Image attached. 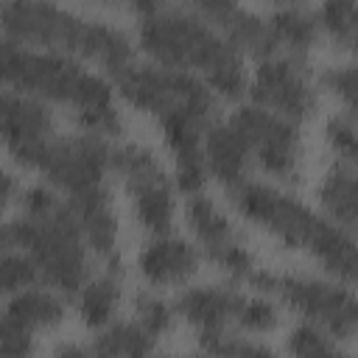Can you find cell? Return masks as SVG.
Listing matches in <instances>:
<instances>
[{
    "mask_svg": "<svg viewBox=\"0 0 358 358\" xmlns=\"http://www.w3.org/2000/svg\"><path fill=\"white\" fill-rule=\"evenodd\" d=\"M0 87L34 95L45 103H70L81 131L101 134L106 140L123 131V117L112 101V81L87 70L76 56L0 36Z\"/></svg>",
    "mask_w": 358,
    "mask_h": 358,
    "instance_id": "6da1fadb",
    "label": "cell"
},
{
    "mask_svg": "<svg viewBox=\"0 0 358 358\" xmlns=\"http://www.w3.org/2000/svg\"><path fill=\"white\" fill-rule=\"evenodd\" d=\"M131 8L137 11V42L151 62L201 76L221 98L246 95L243 53L193 6L134 3Z\"/></svg>",
    "mask_w": 358,
    "mask_h": 358,
    "instance_id": "7a4b0ae2",
    "label": "cell"
},
{
    "mask_svg": "<svg viewBox=\"0 0 358 358\" xmlns=\"http://www.w3.org/2000/svg\"><path fill=\"white\" fill-rule=\"evenodd\" d=\"M8 224L14 246L34 260L48 288L76 294L90 280V249L81 241L78 218L67 196H59L48 185H34L22 193V215Z\"/></svg>",
    "mask_w": 358,
    "mask_h": 358,
    "instance_id": "3957f363",
    "label": "cell"
},
{
    "mask_svg": "<svg viewBox=\"0 0 358 358\" xmlns=\"http://www.w3.org/2000/svg\"><path fill=\"white\" fill-rule=\"evenodd\" d=\"M0 31L3 36H11L34 48L98 59L109 73L129 64L134 53V42L123 28L106 20L81 17L56 3H36V0L3 3Z\"/></svg>",
    "mask_w": 358,
    "mask_h": 358,
    "instance_id": "277c9868",
    "label": "cell"
},
{
    "mask_svg": "<svg viewBox=\"0 0 358 358\" xmlns=\"http://www.w3.org/2000/svg\"><path fill=\"white\" fill-rule=\"evenodd\" d=\"M263 296L280 299L296 310L308 324H316L330 338H352L358 324V305L350 285L299 271H268L257 268L249 277Z\"/></svg>",
    "mask_w": 358,
    "mask_h": 358,
    "instance_id": "5b68a950",
    "label": "cell"
},
{
    "mask_svg": "<svg viewBox=\"0 0 358 358\" xmlns=\"http://www.w3.org/2000/svg\"><path fill=\"white\" fill-rule=\"evenodd\" d=\"M112 87L137 109L162 117L176 106L215 112V92L190 70L165 67L157 62H129L112 73Z\"/></svg>",
    "mask_w": 358,
    "mask_h": 358,
    "instance_id": "8992f818",
    "label": "cell"
},
{
    "mask_svg": "<svg viewBox=\"0 0 358 358\" xmlns=\"http://www.w3.org/2000/svg\"><path fill=\"white\" fill-rule=\"evenodd\" d=\"M109 168L123 179L137 224L154 235H168L176 215L173 201V179L157 159V154L148 145L140 143H120L112 145Z\"/></svg>",
    "mask_w": 358,
    "mask_h": 358,
    "instance_id": "52a82bcc",
    "label": "cell"
},
{
    "mask_svg": "<svg viewBox=\"0 0 358 358\" xmlns=\"http://www.w3.org/2000/svg\"><path fill=\"white\" fill-rule=\"evenodd\" d=\"M227 199L243 218L266 227L271 235H277L285 246L294 249H305L322 221V213H313L296 196L249 176L227 187Z\"/></svg>",
    "mask_w": 358,
    "mask_h": 358,
    "instance_id": "ba28073f",
    "label": "cell"
},
{
    "mask_svg": "<svg viewBox=\"0 0 358 358\" xmlns=\"http://www.w3.org/2000/svg\"><path fill=\"white\" fill-rule=\"evenodd\" d=\"M229 123L243 137L252 159L268 171L274 179L296 182L302 171V134L299 126L260 109L255 103H243L229 115Z\"/></svg>",
    "mask_w": 358,
    "mask_h": 358,
    "instance_id": "9c48e42d",
    "label": "cell"
},
{
    "mask_svg": "<svg viewBox=\"0 0 358 358\" xmlns=\"http://www.w3.org/2000/svg\"><path fill=\"white\" fill-rule=\"evenodd\" d=\"M246 92L255 106L268 109L291 123L305 120L316 109V84L310 78L308 56L274 53L257 59Z\"/></svg>",
    "mask_w": 358,
    "mask_h": 358,
    "instance_id": "30bf717a",
    "label": "cell"
},
{
    "mask_svg": "<svg viewBox=\"0 0 358 358\" xmlns=\"http://www.w3.org/2000/svg\"><path fill=\"white\" fill-rule=\"evenodd\" d=\"M112 143L101 134L78 131L67 137H53L39 159V171L45 179L64 190L67 196H78L84 190L101 187L109 171Z\"/></svg>",
    "mask_w": 358,
    "mask_h": 358,
    "instance_id": "8fae6325",
    "label": "cell"
},
{
    "mask_svg": "<svg viewBox=\"0 0 358 358\" xmlns=\"http://www.w3.org/2000/svg\"><path fill=\"white\" fill-rule=\"evenodd\" d=\"M0 134L20 165L39 168L45 148L56 137L50 106L34 95L0 90Z\"/></svg>",
    "mask_w": 358,
    "mask_h": 358,
    "instance_id": "7c38bea8",
    "label": "cell"
},
{
    "mask_svg": "<svg viewBox=\"0 0 358 358\" xmlns=\"http://www.w3.org/2000/svg\"><path fill=\"white\" fill-rule=\"evenodd\" d=\"M213 28H218L241 53H252L257 59H266V56H274L277 53V45H274V36L268 31V22L263 14L252 11V8H243L238 3H229V0H199V3H190Z\"/></svg>",
    "mask_w": 358,
    "mask_h": 358,
    "instance_id": "4fadbf2b",
    "label": "cell"
},
{
    "mask_svg": "<svg viewBox=\"0 0 358 358\" xmlns=\"http://www.w3.org/2000/svg\"><path fill=\"white\" fill-rule=\"evenodd\" d=\"M243 299H246V294H241L232 282H210V285L185 288L176 296L173 310L185 322H190L199 333L224 330L229 322H235Z\"/></svg>",
    "mask_w": 358,
    "mask_h": 358,
    "instance_id": "5bb4252c",
    "label": "cell"
},
{
    "mask_svg": "<svg viewBox=\"0 0 358 358\" xmlns=\"http://www.w3.org/2000/svg\"><path fill=\"white\" fill-rule=\"evenodd\" d=\"M199 246H193L187 238L179 235H154L140 257L137 268L151 285H182L199 271Z\"/></svg>",
    "mask_w": 358,
    "mask_h": 358,
    "instance_id": "9a60e30c",
    "label": "cell"
},
{
    "mask_svg": "<svg viewBox=\"0 0 358 358\" xmlns=\"http://www.w3.org/2000/svg\"><path fill=\"white\" fill-rule=\"evenodd\" d=\"M67 201L73 204V213L78 218V229H81V241L84 246L98 255V257H112L115 243H117V215L112 207V193L106 185L84 190L78 196H67Z\"/></svg>",
    "mask_w": 358,
    "mask_h": 358,
    "instance_id": "2e32d148",
    "label": "cell"
},
{
    "mask_svg": "<svg viewBox=\"0 0 358 358\" xmlns=\"http://www.w3.org/2000/svg\"><path fill=\"white\" fill-rule=\"evenodd\" d=\"M201 157L207 176L218 179L221 187H232L241 179H246L252 154L243 143V137L235 131L229 120H213L201 137Z\"/></svg>",
    "mask_w": 358,
    "mask_h": 358,
    "instance_id": "e0dca14e",
    "label": "cell"
},
{
    "mask_svg": "<svg viewBox=\"0 0 358 358\" xmlns=\"http://www.w3.org/2000/svg\"><path fill=\"white\" fill-rule=\"evenodd\" d=\"M305 249L324 266V271L330 277H336L338 282L352 288V282L358 277V252H355L352 229H344V227H338L322 215V221L313 229Z\"/></svg>",
    "mask_w": 358,
    "mask_h": 358,
    "instance_id": "ac0fdd59",
    "label": "cell"
},
{
    "mask_svg": "<svg viewBox=\"0 0 358 358\" xmlns=\"http://www.w3.org/2000/svg\"><path fill=\"white\" fill-rule=\"evenodd\" d=\"M120 277L123 263L117 255L106 257V268L101 274H90V280L76 291V308L87 327H106L120 302Z\"/></svg>",
    "mask_w": 358,
    "mask_h": 358,
    "instance_id": "d6986e66",
    "label": "cell"
},
{
    "mask_svg": "<svg viewBox=\"0 0 358 358\" xmlns=\"http://www.w3.org/2000/svg\"><path fill=\"white\" fill-rule=\"evenodd\" d=\"M266 22L274 36L277 53L308 56V48L319 36V14L313 6L305 3H277L268 11Z\"/></svg>",
    "mask_w": 358,
    "mask_h": 358,
    "instance_id": "ffe728a7",
    "label": "cell"
},
{
    "mask_svg": "<svg viewBox=\"0 0 358 358\" xmlns=\"http://www.w3.org/2000/svg\"><path fill=\"white\" fill-rule=\"evenodd\" d=\"M319 204L322 215L344 229L355 232L358 221V185H355V165L352 162H333L319 185Z\"/></svg>",
    "mask_w": 358,
    "mask_h": 358,
    "instance_id": "44dd1931",
    "label": "cell"
},
{
    "mask_svg": "<svg viewBox=\"0 0 358 358\" xmlns=\"http://www.w3.org/2000/svg\"><path fill=\"white\" fill-rule=\"evenodd\" d=\"M157 338L134 319L106 324L90 344V358H151Z\"/></svg>",
    "mask_w": 358,
    "mask_h": 358,
    "instance_id": "7402d4cb",
    "label": "cell"
},
{
    "mask_svg": "<svg viewBox=\"0 0 358 358\" xmlns=\"http://www.w3.org/2000/svg\"><path fill=\"white\" fill-rule=\"evenodd\" d=\"M185 221H187L193 238L201 243L204 255L238 238L232 221H229V218L218 210V204H215L210 196H204V193L187 196V201H185Z\"/></svg>",
    "mask_w": 358,
    "mask_h": 358,
    "instance_id": "603a6c76",
    "label": "cell"
},
{
    "mask_svg": "<svg viewBox=\"0 0 358 358\" xmlns=\"http://www.w3.org/2000/svg\"><path fill=\"white\" fill-rule=\"evenodd\" d=\"M3 310L17 316L31 330H39V327H56L64 319L67 305L59 291H53L48 285H31V288L17 291Z\"/></svg>",
    "mask_w": 358,
    "mask_h": 358,
    "instance_id": "cb8c5ba5",
    "label": "cell"
},
{
    "mask_svg": "<svg viewBox=\"0 0 358 358\" xmlns=\"http://www.w3.org/2000/svg\"><path fill=\"white\" fill-rule=\"evenodd\" d=\"M319 31H324L336 45L352 48L358 36V6L352 0H327L316 8Z\"/></svg>",
    "mask_w": 358,
    "mask_h": 358,
    "instance_id": "d4e9b609",
    "label": "cell"
},
{
    "mask_svg": "<svg viewBox=\"0 0 358 358\" xmlns=\"http://www.w3.org/2000/svg\"><path fill=\"white\" fill-rule=\"evenodd\" d=\"M285 347H288L291 358H350L336 344V338H330L324 330H319L316 324H308V322H299L296 327H291Z\"/></svg>",
    "mask_w": 358,
    "mask_h": 358,
    "instance_id": "484cf974",
    "label": "cell"
},
{
    "mask_svg": "<svg viewBox=\"0 0 358 358\" xmlns=\"http://www.w3.org/2000/svg\"><path fill=\"white\" fill-rule=\"evenodd\" d=\"M324 143L336 154L338 162H352L358 154V129H355V112H333L324 120Z\"/></svg>",
    "mask_w": 358,
    "mask_h": 358,
    "instance_id": "4316f807",
    "label": "cell"
},
{
    "mask_svg": "<svg viewBox=\"0 0 358 358\" xmlns=\"http://www.w3.org/2000/svg\"><path fill=\"white\" fill-rule=\"evenodd\" d=\"M131 308H134V322L140 327H145L154 338L162 336L173 324V316H176L173 305L165 296H159L157 291H137L131 299Z\"/></svg>",
    "mask_w": 358,
    "mask_h": 358,
    "instance_id": "83f0119b",
    "label": "cell"
},
{
    "mask_svg": "<svg viewBox=\"0 0 358 358\" xmlns=\"http://www.w3.org/2000/svg\"><path fill=\"white\" fill-rule=\"evenodd\" d=\"M36 280H39L36 266L25 252L0 255V294H17L22 288L36 285Z\"/></svg>",
    "mask_w": 358,
    "mask_h": 358,
    "instance_id": "f1b7e54d",
    "label": "cell"
},
{
    "mask_svg": "<svg viewBox=\"0 0 358 358\" xmlns=\"http://www.w3.org/2000/svg\"><path fill=\"white\" fill-rule=\"evenodd\" d=\"M316 81H319L322 90L336 95L344 103L347 112H355V103H358V76H355V64L352 62L324 67Z\"/></svg>",
    "mask_w": 358,
    "mask_h": 358,
    "instance_id": "f546056e",
    "label": "cell"
},
{
    "mask_svg": "<svg viewBox=\"0 0 358 358\" xmlns=\"http://www.w3.org/2000/svg\"><path fill=\"white\" fill-rule=\"evenodd\" d=\"M207 257H210L221 271H227L232 280H246V282H249V277L260 268L257 260H255V255L243 246L241 238H235V241H229V243H224V246L207 252Z\"/></svg>",
    "mask_w": 358,
    "mask_h": 358,
    "instance_id": "4dcf8cb0",
    "label": "cell"
},
{
    "mask_svg": "<svg viewBox=\"0 0 358 358\" xmlns=\"http://www.w3.org/2000/svg\"><path fill=\"white\" fill-rule=\"evenodd\" d=\"M277 322H280V308L271 296H263V294L246 296L235 316V324H241L249 333H268L277 327Z\"/></svg>",
    "mask_w": 358,
    "mask_h": 358,
    "instance_id": "1f68e13d",
    "label": "cell"
},
{
    "mask_svg": "<svg viewBox=\"0 0 358 358\" xmlns=\"http://www.w3.org/2000/svg\"><path fill=\"white\" fill-rule=\"evenodd\" d=\"M34 355V330L22 324L8 310L0 313V358H31Z\"/></svg>",
    "mask_w": 358,
    "mask_h": 358,
    "instance_id": "d6a6232c",
    "label": "cell"
},
{
    "mask_svg": "<svg viewBox=\"0 0 358 358\" xmlns=\"http://www.w3.org/2000/svg\"><path fill=\"white\" fill-rule=\"evenodd\" d=\"M229 358H280V355L268 344H263V341H252V338L235 336L232 350H229Z\"/></svg>",
    "mask_w": 358,
    "mask_h": 358,
    "instance_id": "836d02e7",
    "label": "cell"
},
{
    "mask_svg": "<svg viewBox=\"0 0 358 358\" xmlns=\"http://www.w3.org/2000/svg\"><path fill=\"white\" fill-rule=\"evenodd\" d=\"M50 358H90V347H84L78 341H64L53 350Z\"/></svg>",
    "mask_w": 358,
    "mask_h": 358,
    "instance_id": "e575fe53",
    "label": "cell"
},
{
    "mask_svg": "<svg viewBox=\"0 0 358 358\" xmlns=\"http://www.w3.org/2000/svg\"><path fill=\"white\" fill-rule=\"evenodd\" d=\"M14 196H17V179H14L6 168H0V213H3V207H6Z\"/></svg>",
    "mask_w": 358,
    "mask_h": 358,
    "instance_id": "d590c367",
    "label": "cell"
},
{
    "mask_svg": "<svg viewBox=\"0 0 358 358\" xmlns=\"http://www.w3.org/2000/svg\"><path fill=\"white\" fill-rule=\"evenodd\" d=\"M11 249H14L11 224H8V221H0V255H3V252H11Z\"/></svg>",
    "mask_w": 358,
    "mask_h": 358,
    "instance_id": "8d00e7d4",
    "label": "cell"
},
{
    "mask_svg": "<svg viewBox=\"0 0 358 358\" xmlns=\"http://www.w3.org/2000/svg\"><path fill=\"white\" fill-rule=\"evenodd\" d=\"M151 358H204V355H201V352H196V355H157V352H154Z\"/></svg>",
    "mask_w": 358,
    "mask_h": 358,
    "instance_id": "74e56055",
    "label": "cell"
}]
</instances>
